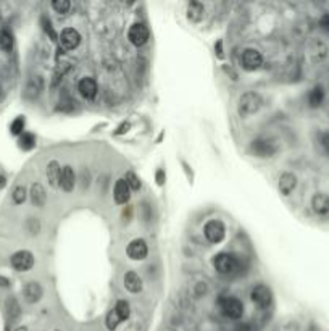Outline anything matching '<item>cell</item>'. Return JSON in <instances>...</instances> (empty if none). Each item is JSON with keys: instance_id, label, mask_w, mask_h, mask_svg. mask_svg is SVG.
<instances>
[{"instance_id": "obj_1", "label": "cell", "mask_w": 329, "mask_h": 331, "mask_svg": "<svg viewBox=\"0 0 329 331\" xmlns=\"http://www.w3.org/2000/svg\"><path fill=\"white\" fill-rule=\"evenodd\" d=\"M263 101L258 92H253V90H247L244 92L239 101H237V113H239V117L242 118H247L250 117V115L257 113L260 110Z\"/></svg>"}, {"instance_id": "obj_2", "label": "cell", "mask_w": 329, "mask_h": 331, "mask_svg": "<svg viewBox=\"0 0 329 331\" xmlns=\"http://www.w3.org/2000/svg\"><path fill=\"white\" fill-rule=\"evenodd\" d=\"M213 267L220 275H233L239 270V259L231 252H220L213 257Z\"/></svg>"}, {"instance_id": "obj_3", "label": "cell", "mask_w": 329, "mask_h": 331, "mask_svg": "<svg viewBox=\"0 0 329 331\" xmlns=\"http://www.w3.org/2000/svg\"><path fill=\"white\" fill-rule=\"evenodd\" d=\"M220 310L229 320H239L244 315V304L237 297L228 296L220 301Z\"/></svg>"}, {"instance_id": "obj_4", "label": "cell", "mask_w": 329, "mask_h": 331, "mask_svg": "<svg viewBox=\"0 0 329 331\" xmlns=\"http://www.w3.org/2000/svg\"><path fill=\"white\" fill-rule=\"evenodd\" d=\"M249 151L253 157L257 159H269V157H275V154L278 152V146L269 139H255L250 143Z\"/></svg>"}, {"instance_id": "obj_5", "label": "cell", "mask_w": 329, "mask_h": 331, "mask_svg": "<svg viewBox=\"0 0 329 331\" xmlns=\"http://www.w3.org/2000/svg\"><path fill=\"white\" fill-rule=\"evenodd\" d=\"M203 236L211 244H220L226 236V226L221 220H208L203 226Z\"/></svg>"}, {"instance_id": "obj_6", "label": "cell", "mask_w": 329, "mask_h": 331, "mask_svg": "<svg viewBox=\"0 0 329 331\" xmlns=\"http://www.w3.org/2000/svg\"><path fill=\"white\" fill-rule=\"evenodd\" d=\"M10 263L16 271H28L34 267L36 259H34V254H32L31 251L23 249V251H16L12 255Z\"/></svg>"}, {"instance_id": "obj_7", "label": "cell", "mask_w": 329, "mask_h": 331, "mask_svg": "<svg viewBox=\"0 0 329 331\" xmlns=\"http://www.w3.org/2000/svg\"><path fill=\"white\" fill-rule=\"evenodd\" d=\"M250 299L260 309H268L271 302H273V293H271V289L266 285H257L252 288Z\"/></svg>"}, {"instance_id": "obj_8", "label": "cell", "mask_w": 329, "mask_h": 331, "mask_svg": "<svg viewBox=\"0 0 329 331\" xmlns=\"http://www.w3.org/2000/svg\"><path fill=\"white\" fill-rule=\"evenodd\" d=\"M263 65V55L257 49H245L241 55V66L245 71H255Z\"/></svg>"}, {"instance_id": "obj_9", "label": "cell", "mask_w": 329, "mask_h": 331, "mask_svg": "<svg viewBox=\"0 0 329 331\" xmlns=\"http://www.w3.org/2000/svg\"><path fill=\"white\" fill-rule=\"evenodd\" d=\"M149 36H150L149 28H147L144 23H134L128 31L129 42L133 45H136V47H142L144 44H147Z\"/></svg>"}, {"instance_id": "obj_10", "label": "cell", "mask_w": 329, "mask_h": 331, "mask_svg": "<svg viewBox=\"0 0 329 331\" xmlns=\"http://www.w3.org/2000/svg\"><path fill=\"white\" fill-rule=\"evenodd\" d=\"M126 252H128V257L131 260H144L147 255H149V246H147L144 239L137 238V239H133V241L128 244Z\"/></svg>"}, {"instance_id": "obj_11", "label": "cell", "mask_w": 329, "mask_h": 331, "mask_svg": "<svg viewBox=\"0 0 329 331\" xmlns=\"http://www.w3.org/2000/svg\"><path fill=\"white\" fill-rule=\"evenodd\" d=\"M23 297L28 304H37L44 297V288L39 281H28L23 288Z\"/></svg>"}, {"instance_id": "obj_12", "label": "cell", "mask_w": 329, "mask_h": 331, "mask_svg": "<svg viewBox=\"0 0 329 331\" xmlns=\"http://www.w3.org/2000/svg\"><path fill=\"white\" fill-rule=\"evenodd\" d=\"M59 40L65 51H75L81 44V34L75 28H67L62 31Z\"/></svg>"}, {"instance_id": "obj_13", "label": "cell", "mask_w": 329, "mask_h": 331, "mask_svg": "<svg viewBox=\"0 0 329 331\" xmlns=\"http://www.w3.org/2000/svg\"><path fill=\"white\" fill-rule=\"evenodd\" d=\"M28 194H29V199H31V204L34 207H37V209H42V207H45V204H47V191H45V187L42 186V183H39V181L32 183Z\"/></svg>"}, {"instance_id": "obj_14", "label": "cell", "mask_w": 329, "mask_h": 331, "mask_svg": "<svg viewBox=\"0 0 329 331\" xmlns=\"http://www.w3.org/2000/svg\"><path fill=\"white\" fill-rule=\"evenodd\" d=\"M78 183L76 173L73 170L71 165H65L62 168V176H60V187L65 193H71L75 191V186Z\"/></svg>"}, {"instance_id": "obj_15", "label": "cell", "mask_w": 329, "mask_h": 331, "mask_svg": "<svg viewBox=\"0 0 329 331\" xmlns=\"http://www.w3.org/2000/svg\"><path fill=\"white\" fill-rule=\"evenodd\" d=\"M113 199L115 202L118 205H125L129 202L131 199V189L128 186V183L125 181V178H120L117 179V183H115V187H113Z\"/></svg>"}, {"instance_id": "obj_16", "label": "cell", "mask_w": 329, "mask_h": 331, "mask_svg": "<svg viewBox=\"0 0 329 331\" xmlns=\"http://www.w3.org/2000/svg\"><path fill=\"white\" fill-rule=\"evenodd\" d=\"M278 187L283 196H291L294 189L297 187V176L291 171H284L278 179Z\"/></svg>"}, {"instance_id": "obj_17", "label": "cell", "mask_w": 329, "mask_h": 331, "mask_svg": "<svg viewBox=\"0 0 329 331\" xmlns=\"http://www.w3.org/2000/svg\"><path fill=\"white\" fill-rule=\"evenodd\" d=\"M311 209L319 217H329V196L324 193H316L311 197Z\"/></svg>"}, {"instance_id": "obj_18", "label": "cell", "mask_w": 329, "mask_h": 331, "mask_svg": "<svg viewBox=\"0 0 329 331\" xmlns=\"http://www.w3.org/2000/svg\"><path fill=\"white\" fill-rule=\"evenodd\" d=\"M123 283H125V288L128 289L129 293H133V294H137V293H141L142 291V278L139 276V273L134 271V270H129L125 273V278H123Z\"/></svg>"}, {"instance_id": "obj_19", "label": "cell", "mask_w": 329, "mask_h": 331, "mask_svg": "<svg viewBox=\"0 0 329 331\" xmlns=\"http://www.w3.org/2000/svg\"><path fill=\"white\" fill-rule=\"evenodd\" d=\"M78 90H79V94L84 97V99H94L98 92V86H97V82L94 78H82L79 82H78Z\"/></svg>"}, {"instance_id": "obj_20", "label": "cell", "mask_w": 329, "mask_h": 331, "mask_svg": "<svg viewBox=\"0 0 329 331\" xmlns=\"http://www.w3.org/2000/svg\"><path fill=\"white\" fill-rule=\"evenodd\" d=\"M47 181L52 187H60V176H62V165L57 160H50L45 168Z\"/></svg>"}, {"instance_id": "obj_21", "label": "cell", "mask_w": 329, "mask_h": 331, "mask_svg": "<svg viewBox=\"0 0 329 331\" xmlns=\"http://www.w3.org/2000/svg\"><path fill=\"white\" fill-rule=\"evenodd\" d=\"M44 89V81L40 76H34L32 79L28 81L26 89H24V97L29 99V101H34V99L39 97V94L42 92Z\"/></svg>"}, {"instance_id": "obj_22", "label": "cell", "mask_w": 329, "mask_h": 331, "mask_svg": "<svg viewBox=\"0 0 329 331\" xmlns=\"http://www.w3.org/2000/svg\"><path fill=\"white\" fill-rule=\"evenodd\" d=\"M5 315L8 321H15L21 317V307H20V302L16 301V297L8 296L5 299Z\"/></svg>"}, {"instance_id": "obj_23", "label": "cell", "mask_w": 329, "mask_h": 331, "mask_svg": "<svg viewBox=\"0 0 329 331\" xmlns=\"http://www.w3.org/2000/svg\"><path fill=\"white\" fill-rule=\"evenodd\" d=\"M186 15H187V20L189 21L200 23L203 20V16H205V7H203V4H200V2H189Z\"/></svg>"}, {"instance_id": "obj_24", "label": "cell", "mask_w": 329, "mask_h": 331, "mask_svg": "<svg viewBox=\"0 0 329 331\" xmlns=\"http://www.w3.org/2000/svg\"><path fill=\"white\" fill-rule=\"evenodd\" d=\"M323 102H324V89L321 86H316L311 89L308 92V105L311 109H318Z\"/></svg>"}, {"instance_id": "obj_25", "label": "cell", "mask_w": 329, "mask_h": 331, "mask_svg": "<svg viewBox=\"0 0 329 331\" xmlns=\"http://www.w3.org/2000/svg\"><path fill=\"white\" fill-rule=\"evenodd\" d=\"M327 52L329 49L323 40H315L313 45H311V59L315 62H323L327 57Z\"/></svg>"}, {"instance_id": "obj_26", "label": "cell", "mask_w": 329, "mask_h": 331, "mask_svg": "<svg viewBox=\"0 0 329 331\" xmlns=\"http://www.w3.org/2000/svg\"><path fill=\"white\" fill-rule=\"evenodd\" d=\"M18 146L23 151H32L36 147V136L32 132H23L18 139Z\"/></svg>"}, {"instance_id": "obj_27", "label": "cell", "mask_w": 329, "mask_h": 331, "mask_svg": "<svg viewBox=\"0 0 329 331\" xmlns=\"http://www.w3.org/2000/svg\"><path fill=\"white\" fill-rule=\"evenodd\" d=\"M12 199H13V202H15L16 205L24 204V201L28 199V189L24 187L23 184L15 186L13 191H12Z\"/></svg>"}, {"instance_id": "obj_28", "label": "cell", "mask_w": 329, "mask_h": 331, "mask_svg": "<svg viewBox=\"0 0 329 331\" xmlns=\"http://www.w3.org/2000/svg\"><path fill=\"white\" fill-rule=\"evenodd\" d=\"M125 181L128 183V186H129L131 191H139V189L142 187V181H141V178H139L134 171H126Z\"/></svg>"}, {"instance_id": "obj_29", "label": "cell", "mask_w": 329, "mask_h": 331, "mask_svg": "<svg viewBox=\"0 0 329 331\" xmlns=\"http://www.w3.org/2000/svg\"><path fill=\"white\" fill-rule=\"evenodd\" d=\"M120 323H121V318H120V315L117 313V310H110L108 313H106V317H105V325H106V328H108L110 331H115L118 326H120Z\"/></svg>"}, {"instance_id": "obj_30", "label": "cell", "mask_w": 329, "mask_h": 331, "mask_svg": "<svg viewBox=\"0 0 329 331\" xmlns=\"http://www.w3.org/2000/svg\"><path fill=\"white\" fill-rule=\"evenodd\" d=\"M115 310H117V313L120 315L121 321H123V320H128L129 315H131V305H129L128 301H123V299L118 301L117 305H115Z\"/></svg>"}, {"instance_id": "obj_31", "label": "cell", "mask_w": 329, "mask_h": 331, "mask_svg": "<svg viewBox=\"0 0 329 331\" xmlns=\"http://www.w3.org/2000/svg\"><path fill=\"white\" fill-rule=\"evenodd\" d=\"M13 47V36L7 29H0V49L2 51H12Z\"/></svg>"}, {"instance_id": "obj_32", "label": "cell", "mask_w": 329, "mask_h": 331, "mask_svg": "<svg viewBox=\"0 0 329 331\" xmlns=\"http://www.w3.org/2000/svg\"><path fill=\"white\" fill-rule=\"evenodd\" d=\"M24 125H26L24 118L23 117H16L12 121V125H10V132H12L13 136H21L23 132H24Z\"/></svg>"}, {"instance_id": "obj_33", "label": "cell", "mask_w": 329, "mask_h": 331, "mask_svg": "<svg viewBox=\"0 0 329 331\" xmlns=\"http://www.w3.org/2000/svg\"><path fill=\"white\" fill-rule=\"evenodd\" d=\"M52 8L59 15H67L70 12V8H71V2H70V0H53Z\"/></svg>"}, {"instance_id": "obj_34", "label": "cell", "mask_w": 329, "mask_h": 331, "mask_svg": "<svg viewBox=\"0 0 329 331\" xmlns=\"http://www.w3.org/2000/svg\"><path fill=\"white\" fill-rule=\"evenodd\" d=\"M28 228L31 234H37L40 231V221L37 218H29L28 220Z\"/></svg>"}, {"instance_id": "obj_35", "label": "cell", "mask_w": 329, "mask_h": 331, "mask_svg": "<svg viewBox=\"0 0 329 331\" xmlns=\"http://www.w3.org/2000/svg\"><path fill=\"white\" fill-rule=\"evenodd\" d=\"M42 26H44V29H45L47 34L50 36L53 40H57V34H55V31H53V28H52V23H50V20H47L45 16L42 18Z\"/></svg>"}, {"instance_id": "obj_36", "label": "cell", "mask_w": 329, "mask_h": 331, "mask_svg": "<svg viewBox=\"0 0 329 331\" xmlns=\"http://www.w3.org/2000/svg\"><path fill=\"white\" fill-rule=\"evenodd\" d=\"M155 181H157L158 186H163L164 183H167V173H164L163 168H158L157 173H155Z\"/></svg>"}, {"instance_id": "obj_37", "label": "cell", "mask_w": 329, "mask_h": 331, "mask_svg": "<svg viewBox=\"0 0 329 331\" xmlns=\"http://www.w3.org/2000/svg\"><path fill=\"white\" fill-rule=\"evenodd\" d=\"M319 26H321V29L329 32V13H324L321 18H319Z\"/></svg>"}, {"instance_id": "obj_38", "label": "cell", "mask_w": 329, "mask_h": 331, "mask_svg": "<svg viewBox=\"0 0 329 331\" xmlns=\"http://www.w3.org/2000/svg\"><path fill=\"white\" fill-rule=\"evenodd\" d=\"M205 293H207V283H197V286H195V296L200 297Z\"/></svg>"}, {"instance_id": "obj_39", "label": "cell", "mask_w": 329, "mask_h": 331, "mask_svg": "<svg viewBox=\"0 0 329 331\" xmlns=\"http://www.w3.org/2000/svg\"><path fill=\"white\" fill-rule=\"evenodd\" d=\"M129 128H131V123L125 121L123 125H120V128H118V131H117V134H125V132L129 131Z\"/></svg>"}, {"instance_id": "obj_40", "label": "cell", "mask_w": 329, "mask_h": 331, "mask_svg": "<svg viewBox=\"0 0 329 331\" xmlns=\"http://www.w3.org/2000/svg\"><path fill=\"white\" fill-rule=\"evenodd\" d=\"M321 144H323V147H324V151L329 154V132H326V134L321 137Z\"/></svg>"}, {"instance_id": "obj_41", "label": "cell", "mask_w": 329, "mask_h": 331, "mask_svg": "<svg viewBox=\"0 0 329 331\" xmlns=\"http://www.w3.org/2000/svg\"><path fill=\"white\" fill-rule=\"evenodd\" d=\"M89 183H90V176L86 178V170L82 171V191H84L86 187H89Z\"/></svg>"}, {"instance_id": "obj_42", "label": "cell", "mask_w": 329, "mask_h": 331, "mask_svg": "<svg viewBox=\"0 0 329 331\" xmlns=\"http://www.w3.org/2000/svg\"><path fill=\"white\" fill-rule=\"evenodd\" d=\"M10 286V279L5 276H0V288H8Z\"/></svg>"}, {"instance_id": "obj_43", "label": "cell", "mask_w": 329, "mask_h": 331, "mask_svg": "<svg viewBox=\"0 0 329 331\" xmlns=\"http://www.w3.org/2000/svg\"><path fill=\"white\" fill-rule=\"evenodd\" d=\"M236 331H252V326L247 325V323H244V325H241V326H237Z\"/></svg>"}, {"instance_id": "obj_44", "label": "cell", "mask_w": 329, "mask_h": 331, "mask_svg": "<svg viewBox=\"0 0 329 331\" xmlns=\"http://www.w3.org/2000/svg\"><path fill=\"white\" fill-rule=\"evenodd\" d=\"M5 184H7V178L4 175H0V191L5 187Z\"/></svg>"}, {"instance_id": "obj_45", "label": "cell", "mask_w": 329, "mask_h": 331, "mask_svg": "<svg viewBox=\"0 0 329 331\" xmlns=\"http://www.w3.org/2000/svg\"><path fill=\"white\" fill-rule=\"evenodd\" d=\"M13 331H28V328L26 326H18V328H15Z\"/></svg>"}, {"instance_id": "obj_46", "label": "cell", "mask_w": 329, "mask_h": 331, "mask_svg": "<svg viewBox=\"0 0 329 331\" xmlns=\"http://www.w3.org/2000/svg\"><path fill=\"white\" fill-rule=\"evenodd\" d=\"M55 331H60V329H55Z\"/></svg>"}]
</instances>
